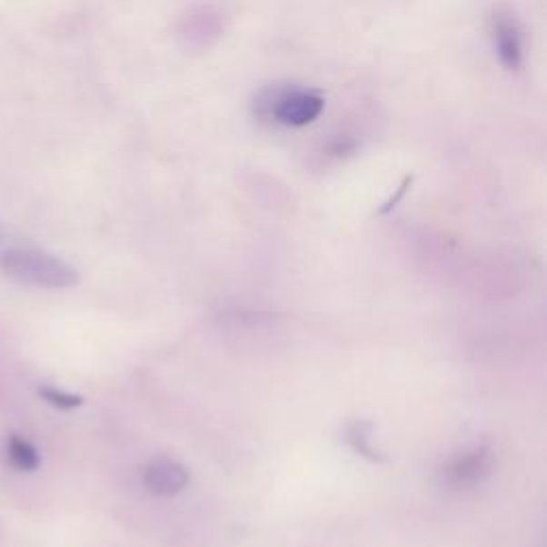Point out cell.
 <instances>
[{"label":"cell","instance_id":"cell-2","mask_svg":"<svg viewBox=\"0 0 547 547\" xmlns=\"http://www.w3.org/2000/svg\"><path fill=\"white\" fill-rule=\"evenodd\" d=\"M0 270L14 281L41 289H69L80 283V274L66 261L36 248H11L0 254Z\"/></svg>","mask_w":547,"mask_h":547},{"label":"cell","instance_id":"cell-9","mask_svg":"<svg viewBox=\"0 0 547 547\" xmlns=\"http://www.w3.org/2000/svg\"><path fill=\"white\" fill-rule=\"evenodd\" d=\"M370 423H363V422H355L349 425V430H346V436H349V443L353 445V449L360 455H363V458L368 460H381L379 453H374L373 445H370Z\"/></svg>","mask_w":547,"mask_h":547},{"label":"cell","instance_id":"cell-4","mask_svg":"<svg viewBox=\"0 0 547 547\" xmlns=\"http://www.w3.org/2000/svg\"><path fill=\"white\" fill-rule=\"evenodd\" d=\"M492 39H494L496 56L504 69L518 71L524 63V44H522V30L512 15L494 17Z\"/></svg>","mask_w":547,"mask_h":547},{"label":"cell","instance_id":"cell-1","mask_svg":"<svg viewBox=\"0 0 547 547\" xmlns=\"http://www.w3.org/2000/svg\"><path fill=\"white\" fill-rule=\"evenodd\" d=\"M325 96L295 84H270L253 101V114L259 123L302 129L323 114Z\"/></svg>","mask_w":547,"mask_h":547},{"label":"cell","instance_id":"cell-7","mask_svg":"<svg viewBox=\"0 0 547 547\" xmlns=\"http://www.w3.org/2000/svg\"><path fill=\"white\" fill-rule=\"evenodd\" d=\"M7 453H9L11 464H14L15 468H20V471H24V472H33L41 466L39 452H36L35 445H30L28 441H24L22 436H17V434H14L9 439Z\"/></svg>","mask_w":547,"mask_h":547},{"label":"cell","instance_id":"cell-5","mask_svg":"<svg viewBox=\"0 0 547 547\" xmlns=\"http://www.w3.org/2000/svg\"><path fill=\"white\" fill-rule=\"evenodd\" d=\"M492 466H494V458H492L490 449L477 447L464 455H458L447 466V477L453 485H475L490 475Z\"/></svg>","mask_w":547,"mask_h":547},{"label":"cell","instance_id":"cell-10","mask_svg":"<svg viewBox=\"0 0 547 547\" xmlns=\"http://www.w3.org/2000/svg\"><path fill=\"white\" fill-rule=\"evenodd\" d=\"M411 184H413V175H406L404 182H403V184H400V188H398V193H396V194H392V197H389V202H387L385 205H383V208L379 210L381 214H387V212H392L393 208H396V205L400 204V199H403L404 194H406V191H409V186H411Z\"/></svg>","mask_w":547,"mask_h":547},{"label":"cell","instance_id":"cell-6","mask_svg":"<svg viewBox=\"0 0 547 547\" xmlns=\"http://www.w3.org/2000/svg\"><path fill=\"white\" fill-rule=\"evenodd\" d=\"M186 30L184 35L188 36L191 41H197L199 44L208 47V36H212V39H216L218 33H221V28H218V17L212 15L210 9H199L197 14H191L186 17Z\"/></svg>","mask_w":547,"mask_h":547},{"label":"cell","instance_id":"cell-3","mask_svg":"<svg viewBox=\"0 0 547 547\" xmlns=\"http://www.w3.org/2000/svg\"><path fill=\"white\" fill-rule=\"evenodd\" d=\"M191 482L186 466L172 458H156L152 460L144 471V485L148 488L150 494L154 496H175Z\"/></svg>","mask_w":547,"mask_h":547},{"label":"cell","instance_id":"cell-8","mask_svg":"<svg viewBox=\"0 0 547 547\" xmlns=\"http://www.w3.org/2000/svg\"><path fill=\"white\" fill-rule=\"evenodd\" d=\"M36 393H39L41 400H45L47 404H52L54 409H60V411H73L77 409V406L84 404V398L77 396V393H69V392H63V389H56V387H39L36 389Z\"/></svg>","mask_w":547,"mask_h":547}]
</instances>
